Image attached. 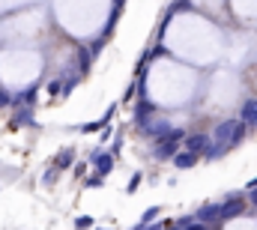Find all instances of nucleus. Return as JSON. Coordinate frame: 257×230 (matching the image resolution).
<instances>
[{
  "label": "nucleus",
  "mask_w": 257,
  "mask_h": 230,
  "mask_svg": "<svg viewBox=\"0 0 257 230\" xmlns=\"http://www.w3.org/2000/svg\"><path fill=\"white\" fill-rule=\"evenodd\" d=\"M245 209V203H242V197H236V194H230L224 203H218V221H230V218H236L239 212Z\"/></svg>",
  "instance_id": "7ed1b4c3"
},
{
  "label": "nucleus",
  "mask_w": 257,
  "mask_h": 230,
  "mask_svg": "<svg viewBox=\"0 0 257 230\" xmlns=\"http://www.w3.org/2000/svg\"><path fill=\"white\" fill-rule=\"evenodd\" d=\"M153 111H156V105H153V102H150V99H141V102H138V105H135V120H138V123H141V120H144V117H147V114H153Z\"/></svg>",
  "instance_id": "9b49d317"
},
{
  "label": "nucleus",
  "mask_w": 257,
  "mask_h": 230,
  "mask_svg": "<svg viewBox=\"0 0 257 230\" xmlns=\"http://www.w3.org/2000/svg\"><path fill=\"white\" fill-rule=\"evenodd\" d=\"M251 185H257V176H254V179H251V182H248V188H251Z\"/></svg>",
  "instance_id": "cd10ccee"
},
{
  "label": "nucleus",
  "mask_w": 257,
  "mask_h": 230,
  "mask_svg": "<svg viewBox=\"0 0 257 230\" xmlns=\"http://www.w3.org/2000/svg\"><path fill=\"white\" fill-rule=\"evenodd\" d=\"M102 48H105V36H99V39L90 45V57H99V54H102Z\"/></svg>",
  "instance_id": "a211bd4d"
},
{
  "label": "nucleus",
  "mask_w": 257,
  "mask_h": 230,
  "mask_svg": "<svg viewBox=\"0 0 257 230\" xmlns=\"http://www.w3.org/2000/svg\"><path fill=\"white\" fill-rule=\"evenodd\" d=\"M141 129H144L147 135L159 138V135H165V132L171 129V123H168L165 117H144V120H141Z\"/></svg>",
  "instance_id": "20e7f679"
},
{
  "label": "nucleus",
  "mask_w": 257,
  "mask_h": 230,
  "mask_svg": "<svg viewBox=\"0 0 257 230\" xmlns=\"http://www.w3.org/2000/svg\"><path fill=\"white\" fill-rule=\"evenodd\" d=\"M36 93H39V90H36V84H33V87L21 90V93H18L12 102H15V105H36Z\"/></svg>",
  "instance_id": "9d476101"
},
{
  "label": "nucleus",
  "mask_w": 257,
  "mask_h": 230,
  "mask_svg": "<svg viewBox=\"0 0 257 230\" xmlns=\"http://www.w3.org/2000/svg\"><path fill=\"white\" fill-rule=\"evenodd\" d=\"M123 3H126V0H114V6H123Z\"/></svg>",
  "instance_id": "bb28decb"
},
{
  "label": "nucleus",
  "mask_w": 257,
  "mask_h": 230,
  "mask_svg": "<svg viewBox=\"0 0 257 230\" xmlns=\"http://www.w3.org/2000/svg\"><path fill=\"white\" fill-rule=\"evenodd\" d=\"M242 123H245V126H251V129H254L257 126V99H248V102H245V105H242Z\"/></svg>",
  "instance_id": "1a4fd4ad"
},
{
  "label": "nucleus",
  "mask_w": 257,
  "mask_h": 230,
  "mask_svg": "<svg viewBox=\"0 0 257 230\" xmlns=\"http://www.w3.org/2000/svg\"><path fill=\"white\" fill-rule=\"evenodd\" d=\"M236 126H239V120H224V123H218L215 129H212V144H233V138H236Z\"/></svg>",
  "instance_id": "f03ea898"
},
{
  "label": "nucleus",
  "mask_w": 257,
  "mask_h": 230,
  "mask_svg": "<svg viewBox=\"0 0 257 230\" xmlns=\"http://www.w3.org/2000/svg\"><path fill=\"white\" fill-rule=\"evenodd\" d=\"M102 179H105L102 173H99V176H90V179H87V185H90V188H99V185H102Z\"/></svg>",
  "instance_id": "412c9836"
},
{
  "label": "nucleus",
  "mask_w": 257,
  "mask_h": 230,
  "mask_svg": "<svg viewBox=\"0 0 257 230\" xmlns=\"http://www.w3.org/2000/svg\"><path fill=\"white\" fill-rule=\"evenodd\" d=\"M194 218H197L200 224H221V221H218V203H206V206H200V209L194 212Z\"/></svg>",
  "instance_id": "39448f33"
},
{
  "label": "nucleus",
  "mask_w": 257,
  "mask_h": 230,
  "mask_svg": "<svg viewBox=\"0 0 257 230\" xmlns=\"http://www.w3.org/2000/svg\"><path fill=\"white\" fill-rule=\"evenodd\" d=\"M132 96H135V84H128V87H126V93H123V102H128Z\"/></svg>",
  "instance_id": "5701e85b"
},
{
  "label": "nucleus",
  "mask_w": 257,
  "mask_h": 230,
  "mask_svg": "<svg viewBox=\"0 0 257 230\" xmlns=\"http://www.w3.org/2000/svg\"><path fill=\"white\" fill-rule=\"evenodd\" d=\"M171 159H174V165H177V171H189V168H194V165H197V153H192V150H183V153H174Z\"/></svg>",
  "instance_id": "0eeeda50"
},
{
  "label": "nucleus",
  "mask_w": 257,
  "mask_h": 230,
  "mask_svg": "<svg viewBox=\"0 0 257 230\" xmlns=\"http://www.w3.org/2000/svg\"><path fill=\"white\" fill-rule=\"evenodd\" d=\"M183 144H186V150H192V153H203L206 147H209V138L206 135H183Z\"/></svg>",
  "instance_id": "6e6552de"
},
{
  "label": "nucleus",
  "mask_w": 257,
  "mask_h": 230,
  "mask_svg": "<svg viewBox=\"0 0 257 230\" xmlns=\"http://www.w3.org/2000/svg\"><path fill=\"white\" fill-rule=\"evenodd\" d=\"M72 159H75V153H72V150H60V156H57V168H69V165H72Z\"/></svg>",
  "instance_id": "ddd939ff"
},
{
  "label": "nucleus",
  "mask_w": 257,
  "mask_h": 230,
  "mask_svg": "<svg viewBox=\"0 0 257 230\" xmlns=\"http://www.w3.org/2000/svg\"><path fill=\"white\" fill-rule=\"evenodd\" d=\"M90 159H93L96 171L102 173V176H108V173L114 171V156H111V153H102V150H99V153H93Z\"/></svg>",
  "instance_id": "423d86ee"
},
{
  "label": "nucleus",
  "mask_w": 257,
  "mask_h": 230,
  "mask_svg": "<svg viewBox=\"0 0 257 230\" xmlns=\"http://www.w3.org/2000/svg\"><path fill=\"white\" fill-rule=\"evenodd\" d=\"M15 126H33V111H30V105L18 111V117H15Z\"/></svg>",
  "instance_id": "f8f14e48"
},
{
  "label": "nucleus",
  "mask_w": 257,
  "mask_h": 230,
  "mask_svg": "<svg viewBox=\"0 0 257 230\" xmlns=\"http://www.w3.org/2000/svg\"><path fill=\"white\" fill-rule=\"evenodd\" d=\"M84 171H87V165H84V162H78V165H75V176H84Z\"/></svg>",
  "instance_id": "393cba45"
},
{
  "label": "nucleus",
  "mask_w": 257,
  "mask_h": 230,
  "mask_svg": "<svg viewBox=\"0 0 257 230\" xmlns=\"http://www.w3.org/2000/svg\"><path fill=\"white\" fill-rule=\"evenodd\" d=\"M141 179H144V173H132V179H128V185H126V191H128V194H135V191H138Z\"/></svg>",
  "instance_id": "dca6fc26"
},
{
  "label": "nucleus",
  "mask_w": 257,
  "mask_h": 230,
  "mask_svg": "<svg viewBox=\"0 0 257 230\" xmlns=\"http://www.w3.org/2000/svg\"><path fill=\"white\" fill-rule=\"evenodd\" d=\"M9 102H12V99H9V93H3V90H0V108H6Z\"/></svg>",
  "instance_id": "b1692460"
},
{
  "label": "nucleus",
  "mask_w": 257,
  "mask_h": 230,
  "mask_svg": "<svg viewBox=\"0 0 257 230\" xmlns=\"http://www.w3.org/2000/svg\"><path fill=\"white\" fill-rule=\"evenodd\" d=\"M102 129H105V132H102V138H99V141H108V138H111V126H108V123H105V126H102Z\"/></svg>",
  "instance_id": "a878e982"
},
{
  "label": "nucleus",
  "mask_w": 257,
  "mask_h": 230,
  "mask_svg": "<svg viewBox=\"0 0 257 230\" xmlns=\"http://www.w3.org/2000/svg\"><path fill=\"white\" fill-rule=\"evenodd\" d=\"M102 126H105V120H96V123H87V126H81V129H84V132H99Z\"/></svg>",
  "instance_id": "aec40b11"
},
{
  "label": "nucleus",
  "mask_w": 257,
  "mask_h": 230,
  "mask_svg": "<svg viewBox=\"0 0 257 230\" xmlns=\"http://www.w3.org/2000/svg\"><path fill=\"white\" fill-rule=\"evenodd\" d=\"M90 51H84V48H78V63H81V72H87V66H90Z\"/></svg>",
  "instance_id": "f3484780"
},
{
  "label": "nucleus",
  "mask_w": 257,
  "mask_h": 230,
  "mask_svg": "<svg viewBox=\"0 0 257 230\" xmlns=\"http://www.w3.org/2000/svg\"><path fill=\"white\" fill-rule=\"evenodd\" d=\"M183 129H168L165 135H159L156 138V159H171L174 153H177V147H180V141H183Z\"/></svg>",
  "instance_id": "f257e3e1"
},
{
  "label": "nucleus",
  "mask_w": 257,
  "mask_h": 230,
  "mask_svg": "<svg viewBox=\"0 0 257 230\" xmlns=\"http://www.w3.org/2000/svg\"><path fill=\"white\" fill-rule=\"evenodd\" d=\"M159 212H162V209H159V206H150V209H147V212H144V218H141V227H147V224H150V221H153V218H156V215H159Z\"/></svg>",
  "instance_id": "2eb2a0df"
},
{
  "label": "nucleus",
  "mask_w": 257,
  "mask_h": 230,
  "mask_svg": "<svg viewBox=\"0 0 257 230\" xmlns=\"http://www.w3.org/2000/svg\"><path fill=\"white\" fill-rule=\"evenodd\" d=\"M177 227H203L194 215H186V218H177Z\"/></svg>",
  "instance_id": "4468645a"
},
{
  "label": "nucleus",
  "mask_w": 257,
  "mask_h": 230,
  "mask_svg": "<svg viewBox=\"0 0 257 230\" xmlns=\"http://www.w3.org/2000/svg\"><path fill=\"white\" fill-rule=\"evenodd\" d=\"M90 224H93V218H87V215L84 218H75V227H90Z\"/></svg>",
  "instance_id": "4be33fe9"
},
{
  "label": "nucleus",
  "mask_w": 257,
  "mask_h": 230,
  "mask_svg": "<svg viewBox=\"0 0 257 230\" xmlns=\"http://www.w3.org/2000/svg\"><path fill=\"white\" fill-rule=\"evenodd\" d=\"M48 93H51V96L57 99V96L63 93V81H51V84H48Z\"/></svg>",
  "instance_id": "6ab92c4d"
}]
</instances>
